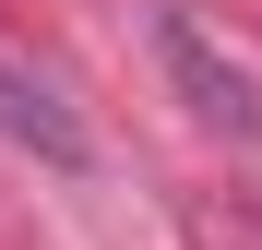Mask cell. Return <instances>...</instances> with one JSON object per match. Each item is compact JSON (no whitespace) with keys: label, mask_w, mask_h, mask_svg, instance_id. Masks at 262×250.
Wrapping results in <instances>:
<instances>
[{"label":"cell","mask_w":262,"mask_h":250,"mask_svg":"<svg viewBox=\"0 0 262 250\" xmlns=\"http://www.w3.org/2000/svg\"><path fill=\"white\" fill-rule=\"evenodd\" d=\"M0 131H24V143H48V155H83V131L48 107V83H24V72H0Z\"/></svg>","instance_id":"cell-1"},{"label":"cell","mask_w":262,"mask_h":250,"mask_svg":"<svg viewBox=\"0 0 262 250\" xmlns=\"http://www.w3.org/2000/svg\"><path fill=\"white\" fill-rule=\"evenodd\" d=\"M167 60H179V72H191V96H203L214 119H227V131H250V83H238V72H214L191 24H167Z\"/></svg>","instance_id":"cell-2"}]
</instances>
